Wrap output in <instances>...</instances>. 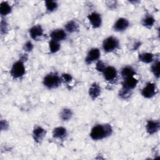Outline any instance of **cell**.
I'll return each instance as SVG.
<instances>
[{"mask_svg": "<svg viewBox=\"0 0 160 160\" xmlns=\"http://www.w3.org/2000/svg\"><path fill=\"white\" fill-rule=\"evenodd\" d=\"M112 131V128L110 124H98L91 129L89 136L92 140L99 141L111 136Z\"/></svg>", "mask_w": 160, "mask_h": 160, "instance_id": "obj_1", "label": "cell"}, {"mask_svg": "<svg viewBox=\"0 0 160 160\" xmlns=\"http://www.w3.org/2000/svg\"><path fill=\"white\" fill-rule=\"evenodd\" d=\"M42 83L48 89H52L58 88L62 83V80L57 72H51L44 76Z\"/></svg>", "mask_w": 160, "mask_h": 160, "instance_id": "obj_2", "label": "cell"}, {"mask_svg": "<svg viewBox=\"0 0 160 160\" xmlns=\"http://www.w3.org/2000/svg\"><path fill=\"white\" fill-rule=\"evenodd\" d=\"M26 73V68L24 66V61L20 59L15 62L10 70L11 76L14 79H19L24 76Z\"/></svg>", "mask_w": 160, "mask_h": 160, "instance_id": "obj_3", "label": "cell"}, {"mask_svg": "<svg viewBox=\"0 0 160 160\" xmlns=\"http://www.w3.org/2000/svg\"><path fill=\"white\" fill-rule=\"evenodd\" d=\"M119 45V39L112 36L105 38L102 42V49L105 52H111L117 49Z\"/></svg>", "mask_w": 160, "mask_h": 160, "instance_id": "obj_4", "label": "cell"}, {"mask_svg": "<svg viewBox=\"0 0 160 160\" xmlns=\"http://www.w3.org/2000/svg\"><path fill=\"white\" fill-rule=\"evenodd\" d=\"M158 93V88L156 84L152 82H148L146 84L141 91V95L147 99L153 98Z\"/></svg>", "mask_w": 160, "mask_h": 160, "instance_id": "obj_5", "label": "cell"}, {"mask_svg": "<svg viewBox=\"0 0 160 160\" xmlns=\"http://www.w3.org/2000/svg\"><path fill=\"white\" fill-rule=\"evenodd\" d=\"M102 73L104 79L108 82L114 81L116 80L118 76V72L116 69L112 66H106Z\"/></svg>", "mask_w": 160, "mask_h": 160, "instance_id": "obj_6", "label": "cell"}, {"mask_svg": "<svg viewBox=\"0 0 160 160\" xmlns=\"http://www.w3.org/2000/svg\"><path fill=\"white\" fill-rule=\"evenodd\" d=\"M146 132L149 135H153L159 131L160 128V122L159 120L149 119L145 126Z\"/></svg>", "mask_w": 160, "mask_h": 160, "instance_id": "obj_7", "label": "cell"}, {"mask_svg": "<svg viewBox=\"0 0 160 160\" xmlns=\"http://www.w3.org/2000/svg\"><path fill=\"white\" fill-rule=\"evenodd\" d=\"M87 18L91 24V26L97 29L99 28L102 24V18L99 13L97 12H92L89 14L87 16Z\"/></svg>", "mask_w": 160, "mask_h": 160, "instance_id": "obj_8", "label": "cell"}, {"mask_svg": "<svg viewBox=\"0 0 160 160\" xmlns=\"http://www.w3.org/2000/svg\"><path fill=\"white\" fill-rule=\"evenodd\" d=\"M101 52L97 48H91L88 52L85 58V62L87 64H90L95 61H98L100 58Z\"/></svg>", "mask_w": 160, "mask_h": 160, "instance_id": "obj_9", "label": "cell"}, {"mask_svg": "<svg viewBox=\"0 0 160 160\" xmlns=\"http://www.w3.org/2000/svg\"><path fill=\"white\" fill-rule=\"evenodd\" d=\"M129 26V22L126 18H119L114 22L112 28L114 31L122 32L126 31Z\"/></svg>", "mask_w": 160, "mask_h": 160, "instance_id": "obj_10", "label": "cell"}, {"mask_svg": "<svg viewBox=\"0 0 160 160\" xmlns=\"http://www.w3.org/2000/svg\"><path fill=\"white\" fill-rule=\"evenodd\" d=\"M46 131L41 126H36L32 131V138L34 141L37 143L41 142L46 136Z\"/></svg>", "mask_w": 160, "mask_h": 160, "instance_id": "obj_11", "label": "cell"}, {"mask_svg": "<svg viewBox=\"0 0 160 160\" xmlns=\"http://www.w3.org/2000/svg\"><path fill=\"white\" fill-rule=\"evenodd\" d=\"M49 36L51 38V39L60 42L66 39L67 37V33L64 29H56L51 32Z\"/></svg>", "mask_w": 160, "mask_h": 160, "instance_id": "obj_12", "label": "cell"}, {"mask_svg": "<svg viewBox=\"0 0 160 160\" xmlns=\"http://www.w3.org/2000/svg\"><path fill=\"white\" fill-rule=\"evenodd\" d=\"M138 83V80L136 78H135L134 76H133L123 79L121 84L122 88L132 91V89H134L136 87Z\"/></svg>", "mask_w": 160, "mask_h": 160, "instance_id": "obj_13", "label": "cell"}, {"mask_svg": "<svg viewBox=\"0 0 160 160\" xmlns=\"http://www.w3.org/2000/svg\"><path fill=\"white\" fill-rule=\"evenodd\" d=\"M29 36L34 40H38L44 34V30L41 25H34L29 31Z\"/></svg>", "mask_w": 160, "mask_h": 160, "instance_id": "obj_14", "label": "cell"}, {"mask_svg": "<svg viewBox=\"0 0 160 160\" xmlns=\"http://www.w3.org/2000/svg\"><path fill=\"white\" fill-rule=\"evenodd\" d=\"M88 93H89V97L92 100L96 99L101 95V86L97 82L92 83L89 88Z\"/></svg>", "mask_w": 160, "mask_h": 160, "instance_id": "obj_15", "label": "cell"}, {"mask_svg": "<svg viewBox=\"0 0 160 160\" xmlns=\"http://www.w3.org/2000/svg\"><path fill=\"white\" fill-rule=\"evenodd\" d=\"M52 134L55 139H62L67 136V130L62 126H58L53 129Z\"/></svg>", "mask_w": 160, "mask_h": 160, "instance_id": "obj_16", "label": "cell"}, {"mask_svg": "<svg viewBox=\"0 0 160 160\" xmlns=\"http://www.w3.org/2000/svg\"><path fill=\"white\" fill-rule=\"evenodd\" d=\"M138 59L139 61L146 64L152 63L155 60L154 55L151 52H144L139 54Z\"/></svg>", "mask_w": 160, "mask_h": 160, "instance_id": "obj_17", "label": "cell"}, {"mask_svg": "<svg viewBox=\"0 0 160 160\" xmlns=\"http://www.w3.org/2000/svg\"><path fill=\"white\" fill-rule=\"evenodd\" d=\"M155 22L156 19L151 14H146L141 21L142 26L149 29L151 28L154 26Z\"/></svg>", "mask_w": 160, "mask_h": 160, "instance_id": "obj_18", "label": "cell"}, {"mask_svg": "<svg viewBox=\"0 0 160 160\" xmlns=\"http://www.w3.org/2000/svg\"><path fill=\"white\" fill-rule=\"evenodd\" d=\"M79 26L78 23L73 20H71L68 21L64 25V30L66 32L69 33H74L79 31Z\"/></svg>", "mask_w": 160, "mask_h": 160, "instance_id": "obj_19", "label": "cell"}, {"mask_svg": "<svg viewBox=\"0 0 160 160\" xmlns=\"http://www.w3.org/2000/svg\"><path fill=\"white\" fill-rule=\"evenodd\" d=\"M136 72L135 69L129 66H126L123 67L121 71V75L122 79H125L129 77H133L136 75Z\"/></svg>", "mask_w": 160, "mask_h": 160, "instance_id": "obj_20", "label": "cell"}, {"mask_svg": "<svg viewBox=\"0 0 160 160\" xmlns=\"http://www.w3.org/2000/svg\"><path fill=\"white\" fill-rule=\"evenodd\" d=\"M12 10V7L6 1H3L0 5V14L2 16H5L9 14Z\"/></svg>", "mask_w": 160, "mask_h": 160, "instance_id": "obj_21", "label": "cell"}, {"mask_svg": "<svg viewBox=\"0 0 160 160\" xmlns=\"http://www.w3.org/2000/svg\"><path fill=\"white\" fill-rule=\"evenodd\" d=\"M151 71L157 79L159 78V59H155L151 66Z\"/></svg>", "mask_w": 160, "mask_h": 160, "instance_id": "obj_22", "label": "cell"}, {"mask_svg": "<svg viewBox=\"0 0 160 160\" xmlns=\"http://www.w3.org/2000/svg\"><path fill=\"white\" fill-rule=\"evenodd\" d=\"M44 4H45L46 11L48 12H52L54 11H56L58 8V4L55 1H52V0L45 1Z\"/></svg>", "mask_w": 160, "mask_h": 160, "instance_id": "obj_23", "label": "cell"}, {"mask_svg": "<svg viewBox=\"0 0 160 160\" xmlns=\"http://www.w3.org/2000/svg\"><path fill=\"white\" fill-rule=\"evenodd\" d=\"M72 112L69 108H64L60 112V118L64 121H67L71 119L72 116Z\"/></svg>", "mask_w": 160, "mask_h": 160, "instance_id": "obj_24", "label": "cell"}, {"mask_svg": "<svg viewBox=\"0 0 160 160\" xmlns=\"http://www.w3.org/2000/svg\"><path fill=\"white\" fill-rule=\"evenodd\" d=\"M49 48L51 53H56L59 51L61 48V44L59 42L51 39L49 42Z\"/></svg>", "mask_w": 160, "mask_h": 160, "instance_id": "obj_25", "label": "cell"}, {"mask_svg": "<svg viewBox=\"0 0 160 160\" xmlns=\"http://www.w3.org/2000/svg\"><path fill=\"white\" fill-rule=\"evenodd\" d=\"M132 93V91L124 89V88H121L119 91V96L123 99H128V98H130L131 95Z\"/></svg>", "mask_w": 160, "mask_h": 160, "instance_id": "obj_26", "label": "cell"}, {"mask_svg": "<svg viewBox=\"0 0 160 160\" xmlns=\"http://www.w3.org/2000/svg\"><path fill=\"white\" fill-rule=\"evenodd\" d=\"M106 67V64L102 61H100V60H98L96 64V69L99 71V72H102L104 70L105 68Z\"/></svg>", "mask_w": 160, "mask_h": 160, "instance_id": "obj_27", "label": "cell"}, {"mask_svg": "<svg viewBox=\"0 0 160 160\" xmlns=\"http://www.w3.org/2000/svg\"><path fill=\"white\" fill-rule=\"evenodd\" d=\"M61 80H62V82L69 83V82H71L72 80V76L68 73H63L61 76Z\"/></svg>", "mask_w": 160, "mask_h": 160, "instance_id": "obj_28", "label": "cell"}, {"mask_svg": "<svg viewBox=\"0 0 160 160\" xmlns=\"http://www.w3.org/2000/svg\"><path fill=\"white\" fill-rule=\"evenodd\" d=\"M33 48H34V46H33L32 43L30 41H28L24 44V45L23 46V49L26 52H30L33 49Z\"/></svg>", "mask_w": 160, "mask_h": 160, "instance_id": "obj_29", "label": "cell"}, {"mask_svg": "<svg viewBox=\"0 0 160 160\" xmlns=\"http://www.w3.org/2000/svg\"><path fill=\"white\" fill-rule=\"evenodd\" d=\"M140 46H141V42H137L136 43H135V44H134V46L133 49H138L140 47Z\"/></svg>", "mask_w": 160, "mask_h": 160, "instance_id": "obj_30", "label": "cell"}]
</instances>
